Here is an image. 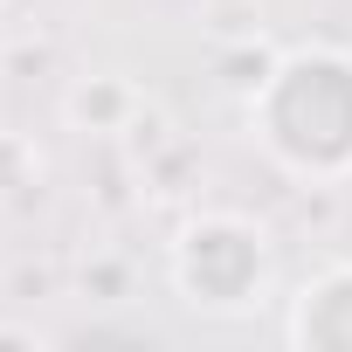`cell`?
I'll list each match as a JSON object with an SVG mask.
<instances>
[{
	"instance_id": "1",
	"label": "cell",
	"mask_w": 352,
	"mask_h": 352,
	"mask_svg": "<svg viewBox=\"0 0 352 352\" xmlns=\"http://www.w3.org/2000/svg\"><path fill=\"white\" fill-rule=\"evenodd\" d=\"M256 145L304 187L352 180V49L304 42L242 97Z\"/></svg>"
},
{
	"instance_id": "7",
	"label": "cell",
	"mask_w": 352,
	"mask_h": 352,
	"mask_svg": "<svg viewBox=\"0 0 352 352\" xmlns=\"http://www.w3.org/2000/svg\"><path fill=\"white\" fill-rule=\"evenodd\" d=\"M201 8H221V0H201Z\"/></svg>"
},
{
	"instance_id": "3",
	"label": "cell",
	"mask_w": 352,
	"mask_h": 352,
	"mask_svg": "<svg viewBox=\"0 0 352 352\" xmlns=\"http://www.w3.org/2000/svg\"><path fill=\"white\" fill-rule=\"evenodd\" d=\"M283 338L304 352H352V263H324L290 297Z\"/></svg>"
},
{
	"instance_id": "6",
	"label": "cell",
	"mask_w": 352,
	"mask_h": 352,
	"mask_svg": "<svg viewBox=\"0 0 352 352\" xmlns=\"http://www.w3.org/2000/svg\"><path fill=\"white\" fill-rule=\"evenodd\" d=\"M0 345H49L35 324H0Z\"/></svg>"
},
{
	"instance_id": "4",
	"label": "cell",
	"mask_w": 352,
	"mask_h": 352,
	"mask_svg": "<svg viewBox=\"0 0 352 352\" xmlns=\"http://www.w3.org/2000/svg\"><path fill=\"white\" fill-rule=\"evenodd\" d=\"M138 111H145V97H138L124 76H76V83H69V97H63V118H69L76 131H97V138L131 131V124H138Z\"/></svg>"
},
{
	"instance_id": "5",
	"label": "cell",
	"mask_w": 352,
	"mask_h": 352,
	"mask_svg": "<svg viewBox=\"0 0 352 352\" xmlns=\"http://www.w3.org/2000/svg\"><path fill=\"white\" fill-rule=\"evenodd\" d=\"M42 180H49V166H42L35 138L0 131V208H28V201L42 194Z\"/></svg>"
},
{
	"instance_id": "2",
	"label": "cell",
	"mask_w": 352,
	"mask_h": 352,
	"mask_svg": "<svg viewBox=\"0 0 352 352\" xmlns=\"http://www.w3.org/2000/svg\"><path fill=\"white\" fill-rule=\"evenodd\" d=\"M173 290H180L194 311H249L270 290V235L249 214L208 208L194 214L180 235H173Z\"/></svg>"
},
{
	"instance_id": "8",
	"label": "cell",
	"mask_w": 352,
	"mask_h": 352,
	"mask_svg": "<svg viewBox=\"0 0 352 352\" xmlns=\"http://www.w3.org/2000/svg\"><path fill=\"white\" fill-rule=\"evenodd\" d=\"M0 8H8V0H0Z\"/></svg>"
}]
</instances>
